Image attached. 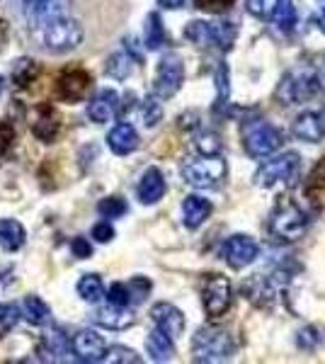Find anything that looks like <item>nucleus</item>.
Instances as JSON below:
<instances>
[{"instance_id":"f257e3e1","label":"nucleus","mask_w":325,"mask_h":364,"mask_svg":"<svg viewBox=\"0 0 325 364\" xmlns=\"http://www.w3.org/2000/svg\"><path fill=\"white\" fill-rule=\"evenodd\" d=\"M29 10H32V27H39L37 37L41 39L46 51H51V54H68L75 46H80L82 27L73 17L58 13L56 8H51V3H44L39 8Z\"/></svg>"},{"instance_id":"f03ea898","label":"nucleus","mask_w":325,"mask_h":364,"mask_svg":"<svg viewBox=\"0 0 325 364\" xmlns=\"http://www.w3.org/2000/svg\"><path fill=\"white\" fill-rule=\"evenodd\" d=\"M180 170L187 185L206 190V187H216L226 178V161L221 158V154H199L194 158H187Z\"/></svg>"},{"instance_id":"7ed1b4c3","label":"nucleus","mask_w":325,"mask_h":364,"mask_svg":"<svg viewBox=\"0 0 325 364\" xmlns=\"http://www.w3.org/2000/svg\"><path fill=\"white\" fill-rule=\"evenodd\" d=\"M243 134V146L245 154L250 158H265L270 154H275L282 146V132L277 127H272L265 119H247L240 127Z\"/></svg>"},{"instance_id":"20e7f679","label":"nucleus","mask_w":325,"mask_h":364,"mask_svg":"<svg viewBox=\"0 0 325 364\" xmlns=\"http://www.w3.org/2000/svg\"><path fill=\"white\" fill-rule=\"evenodd\" d=\"M306 228H309V216L304 214V209L289 197L282 199L270 219L272 236L282 240H299L306 233Z\"/></svg>"},{"instance_id":"39448f33","label":"nucleus","mask_w":325,"mask_h":364,"mask_svg":"<svg viewBox=\"0 0 325 364\" xmlns=\"http://www.w3.org/2000/svg\"><path fill=\"white\" fill-rule=\"evenodd\" d=\"M192 355L197 362H223L233 355V340L221 328H199L192 338Z\"/></svg>"},{"instance_id":"423d86ee","label":"nucleus","mask_w":325,"mask_h":364,"mask_svg":"<svg viewBox=\"0 0 325 364\" xmlns=\"http://www.w3.org/2000/svg\"><path fill=\"white\" fill-rule=\"evenodd\" d=\"M301 170V158L297 154H284L279 158L262 163L255 173V185L275 187V185H292Z\"/></svg>"},{"instance_id":"0eeeda50","label":"nucleus","mask_w":325,"mask_h":364,"mask_svg":"<svg viewBox=\"0 0 325 364\" xmlns=\"http://www.w3.org/2000/svg\"><path fill=\"white\" fill-rule=\"evenodd\" d=\"M182 80H185L182 58L177 54H168L158 63V73H156V80H153V92H156L158 100H170L182 87Z\"/></svg>"},{"instance_id":"6e6552de","label":"nucleus","mask_w":325,"mask_h":364,"mask_svg":"<svg viewBox=\"0 0 325 364\" xmlns=\"http://www.w3.org/2000/svg\"><path fill=\"white\" fill-rule=\"evenodd\" d=\"M321 90L318 85V73H309V70H294L277 87V97L284 105H294L299 100H306Z\"/></svg>"},{"instance_id":"1a4fd4ad","label":"nucleus","mask_w":325,"mask_h":364,"mask_svg":"<svg viewBox=\"0 0 325 364\" xmlns=\"http://www.w3.org/2000/svg\"><path fill=\"white\" fill-rule=\"evenodd\" d=\"M230 306V282L223 274H211L204 282V311L211 321L221 318Z\"/></svg>"},{"instance_id":"9d476101","label":"nucleus","mask_w":325,"mask_h":364,"mask_svg":"<svg viewBox=\"0 0 325 364\" xmlns=\"http://www.w3.org/2000/svg\"><path fill=\"white\" fill-rule=\"evenodd\" d=\"M105 352H107V343L102 336H97L95 331H78L70 340V355L73 360L92 364V362H102Z\"/></svg>"},{"instance_id":"9b49d317","label":"nucleus","mask_w":325,"mask_h":364,"mask_svg":"<svg viewBox=\"0 0 325 364\" xmlns=\"http://www.w3.org/2000/svg\"><path fill=\"white\" fill-rule=\"evenodd\" d=\"M90 73L82 68H68L63 70L56 78V95L63 100V102L73 105L78 100L85 97V92L90 90Z\"/></svg>"},{"instance_id":"f8f14e48","label":"nucleus","mask_w":325,"mask_h":364,"mask_svg":"<svg viewBox=\"0 0 325 364\" xmlns=\"http://www.w3.org/2000/svg\"><path fill=\"white\" fill-rule=\"evenodd\" d=\"M221 250H223V257H226V262L230 267L243 269L250 265V262H255L260 245L247 236H230L226 243H223Z\"/></svg>"},{"instance_id":"ddd939ff","label":"nucleus","mask_w":325,"mask_h":364,"mask_svg":"<svg viewBox=\"0 0 325 364\" xmlns=\"http://www.w3.org/2000/svg\"><path fill=\"white\" fill-rule=\"evenodd\" d=\"M151 318L156 323L158 331H163L168 338L177 340L182 336V331H185V316H182L180 309H175L173 304H156V306L151 309Z\"/></svg>"},{"instance_id":"4468645a","label":"nucleus","mask_w":325,"mask_h":364,"mask_svg":"<svg viewBox=\"0 0 325 364\" xmlns=\"http://www.w3.org/2000/svg\"><path fill=\"white\" fill-rule=\"evenodd\" d=\"M117 109H119V95L114 90H100L87 105V117L95 124H107V122L114 119Z\"/></svg>"},{"instance_id":"2eb2a0df","label":"nucleus","mask_w":325,"mask_h":364,"mask_svg":"<svg viewBox=\"0 0 325 364\" xmlns=\"http://www.w3.org/2000/svg\"><path fill=\"white\" fill-rule=\"evenodd\" d=\"M92 321L97 323L100 328H107V331H127V328L134 326L136 316L129 311V306H102L92 314Z\"/></svg>"},{"instance_id":"dca6fc26","label":"nucleus","mask_w":325,"mask_h":364,"mask_svg":"<svg viewBox=\"0 0 325 364\" xmlns=\"http://www.w3.org/2000/svg\"><path fill=\"white\" fill-rule=\"evenodd\" d=\"M58 129H61V117L54 109V105H41L39 112H37V119H34L32 124V132L34 136L39 141H44V144H51L56 136H58Z\"/></svg>"},{"instance_id":"f3484780","label":"nucleus","mask_w":325,"mask_h":364,"mask_svg":"<svg viewBox=\"0 0 325 364\" xmlns=\"http://www.w3.org/2000/svg\"><path fill=\"white\" fill-rule=\"evenodd\" d=\"M294 134L306 144H318L325 136V117L316 112H304L294 119Z\"/></svg>"},{"instance_id":"a211bd4d","label":"nucleus","mask_w":325,"mask_h":364,"mask_svg":"<svg viewBox=\"0 0 325 364\" xmlns=\"http://www.w3.org/2000/svg\"><path fill=\"white\" fill-rule=\"evenodd\" d=\"M107 146H110L112 154H117V156H129L132 151L139 149V134H136V129H134L132 124L122 122V124H117V127L110 132Z\"/></svg>"},{"instance_id":"6ab92c4d","label":"nucleus","mask_w":325,"mask_h":364,"mask_svg":"<svg viewBox=\"0 0 325 364\" xmlns=\"http://www.w3.org/2000/svg\"><path fill=\"white\" fill-rule=\"evenodd\" d=\"M136 192H139L141 204H156L158 199L165 195V178H163L161 170L158 168L146 170L144 178L139 182V187H136Z\"/></svg>"},{"instance_id":"aec40b11","label":"nucleus","mask_w":325,"mask_h":364,"mask_svg":"<svg viewBox=\"0 0 325 364\" xmlns=\"http://www.w3.org/2000/svg\"><path fill=\"white\" fill-rule=\"evenodd\" d=\"M211 214V202L199 195H190L185 197V202H182V221H185L187 228H199L204 224L206 219H209Z\"/></svg>"},{"instance_id":"412c9836","label":"nucleus","mask_w":325,"mask_h":364,"mask_svg":"<svg viewBox=\"0 0 325 364\" xmlns=\"http://www.w3.org/2000/svg\"><path fill=\"white\" fill-rule=\"evenodd\" d=\"M25 238H27V231L20 221L0 219V248L8 250V252H15L25 245Z\"/></svg>"},{"instance_id":"4be33fe9","label":"nucleus","mask_w":325,"mask_h":364,"mask_svg":"<svg viewBox=\"0 0 325 364\" xmlns=\"http://www.w3.org/2000/svg\"><path fill=\"white\" fill-rule=\"evenodd\" d=\"M146 350H149L151 360L153 362H168L173 360L175 355V345H173V338H168L163 331H153L149 340H146Z\"/></svg>"},{"instance_id":"5701e85b","label":"nucleus","mask_w":325,"mask_h":364,"mask_svg":"<svg viewBox=\"0 0 325 364\" xmlns=\"http://www.w3.org/2000/svg\"><path fill=\"white\" fill-rule=\"evenodd\" d=\"M22 316H25V321L32 323V326H46V323L51 321L49 306H46L39 296H25V301H22Z\"/></svg>"},{"instance_id":"b1692460","label":"nucleus","mask_w":325,"mask_h":364,"mask_svg":"<svg viewBox=\"0 0 325 364\" xmlns=\"http://www.w3.org/2000/svg\"><path fill=\"white\" fill-rule=\"evenodd\" d=\"M44 348L49 355H54L51 360H66V355H70V340L63 336L61 328H51L44 336Z\"/></svg>"},{"instance_id":"393cba45","label":"nucleus","mask_w":325,"mask_h":364,"mask_svg":"<svg viewBox=\"0 0 325 364\" xmlns=\"http://www.w3.org/2000/svg\"><path fill=\"white\" fill-rule=\"evenodd\" d=\"M78 296L87 304H95L105 296V284L100 274H82L78 282Z\"/></svg>"},{"instance_id":"a878e982","label":"nucleus","mask_w":325,"mask_h":364,"mask_svg":"<svg viewBox=\"0 0 325 364\" xmlns=\"http://www.w3.org/2000/svg\"><path fill=\"white\" fill-rule=\"evenodd\" d=\"M39 75V63L32 61V58H17L13 66V83L17 87H27L37 80Z\"/></svg>"},{"instance_id":"bb28decb","label":"nucleus","mask_w":325,"mask_h":364,"mask_svg":"<svg viewBox=\"0 0 325 364\" xmlns=\"http://www.w3.org/2000/svg\"><path fill=\"white\" fill-rule=\"evenodd\" d=\"M272 22H275L279 29H284V32H289V29H294V25L299 22V15H297V8H294L292 0H279L277 3V8L272 10Z\"/></svg>"},{"instance_id":"cd10ccee","label":"nucleus","mask_w":325,"mask_h":364,"mask_svg":"<svg viewBox=\"0 0 325 364\" xmlns=\"http://www.w3.org/2000/svg\"><path fill=\"white\" fill-rule=\"evenodd\" d=\"M185 37L190 39L192 44H197V46H211V44H214V25H211V22L194 20V22L187 25Z\"/></svg>"},{"instance_id":"c85d7f7f","label":"nucleus","mask_w":325,"mask_h":364,"mask_svg":"<svg viewBox=\"0 0 325 364\" xmlns=\"http://www.w3.org/2000/svg\"><path fill=\"white\" fill-rule=\"evenodd\" d=\"M132 68H134V56L129 51H117V54H112L107 58V73L117 80L129 78Z\"/></svg>"},{"instance_id":"c756f323","label":"nucleus","mask_w":325,"mask_h":364,"mask_svg":"<svg viewBox=\"0 0 325 364\" xmlns=\"http://www.w3.org/2000/svg\"><path fill=\"white\" fill-rule=\"evenodd\" d=\"M165 44V29H163V22L161 17L156 13L149 15V25H146V46L149 49H161Z\"/></svg>"},{"instance_id":"7c9ffc66","label":"nucleus","mask_w":325,"mask_h":364,"mask_svg":"<svg viewBox=\"0 0 325 364\" xmlns=\"http://www.w3.org/2000/svg\"><path fill=\"white\" fill-rule=\"evenodd\" d=\"M306 192H309V197L313 199V202H318V199H325V158H323V161H318V166L313 168Z\"/></svg>"},{"instance_id":"2f4dec72","label":"nucleus","mask_w":325,"mask_h":364,"mask_svg":"<svg viewBox=\"0 0 325 364\" xmlns=\"http://www.w3.org/2000/svg\"><path fill=\"white\" fill-rule=\"evenodd\" d=\"M127 202L122 197H105L102 202L97 204V211L105 216V219H119V216L127 214Z\"/></svg>"},{"instance_id":"473e14b6","label":"nucleus","mask_w":325,"mask_h":364,"mask_svg":"<svg viewBox=\"0 0 325 364\" xmlns=\"http://www.w3.org/2000/svg\"><path fill=\"white\" fill-rule=\"evenodd\" d=\"M141 117H144L146 127H156L158 122L163 119V105L158 102V97H146L144 102H141Z\"/></svg>"},{"instance_id":"72a5a7b5","label":"nucleus","mask_w":325,"mask_h":364,"mask_svg":"<svg viewBox=\"0 0 325 364\" xmlns=\"http://www.w3.org/2000/svg\"><path fill=\"white\" fill-rule=\"evenodd\" d=\"M102 362H110V364H124V362H127V364H136V362H141V357L136 355L134 350L117 345V348H110L107 352H105Z\"/></svg>"},{"instance_id":"f704fd0d","label":"nucleus","mask_w":325,"mask_h":364,"mask_svg":"<svg viewBox=\"0 0 325 364\" xmlns=\"http://www.w3.org/2000/svg\"><path fill=\"white\" fill-rule=\"evenodd\" d=\"M107 301L112 306H129L132 304V291H129V284H122V282H114L107 291Z\"/></svg>"},{"instance_id":"c9c22d12","label":"nucleus","mask_w":325,"mask_h":364,"mask_svg":"<svg viewBox=\"0 0 325 364\" xmlns=\"http://www.w3.org/2000/svg\"><path fill=\"white\" fill-rule=\"evenodd\" d=\"M233 39H235L233 22H218V25H214V44L216 46H223V49H228V46L233 44Z\"/></svg>"},{"instance_id":"e433bc0d","label":"nucleus","mask_w":325,"mask_h":364,"mask_svg":"<svg viewBox=\"0 0 325 364\" xmlns=\"http://www.w3.org/2000/svg\"><path fill=\"white\" fill-rule=\"evenodd\" d=\"M15 144V124L13 122H0V158L10 154Z\"/></svg>"},{"instance_id":"4c0bfd02","label":"nucleus","mask_w":325,"mask_h":364,"mask_svg":"<svg viewBox=\"0 0 325 364\" xmlns=\"http://www.w3.org/2000/svg\"><path fill=\"white\" fill-rule=\"evenodd\" d=\"M20 321V306H15V304H5V306H0V331H10V328H15V323Z\"/></svg>"},{"instance_id":"58836bf2","label":"nucleus","mask_w":325,"mask_h":364,"mask_svg":"<svg viewBox=\"0 0 325 364\" xmlns=\"http://www.w3.org/2000/svg\"><path fill=\"white\" fill-rule=\"evenodd\" d=\"M197 151L199 154H221V141H218L216 134H202L197 139Z\"/></svg>"},{"instance_id":"ea45409f","label":"nucleus","mask_w":325,"mask_h":364,"mask_svg":"<svg viewBox=\"0 0 325 364\" xmlns=\"http://www.w3.org/2000/svg\"><path fill=\"white\" fill-rule=\"evenodd\" d=\"M279 0H247V10L255 17H270Z\"/></svg>"},{"instance_id":"a19ab883","label":"nucleus","mask_w":325,"mask_h":364,"mask_svg":"<svg viewBox=\"0 0 325 364\" xmlns=\"http://www.w3.org/2000/svg\"><path fill=\"white\" fill-rule=\"evenodd\" d=\"M216 85H218V100H216V109L223 107L228 100V68L221 66L216 73Z\"/></svg>"},{"instance_id":"79ce46f5","label":"nucleus","mask_w":325,"mask_h":364,"mask_svg":"<svg viewBox=\"0 0 325 364\" xmlns=\"http://www.w3.org/2000/svg\"><path fill=\"white\" fill-rule=\"evenodd\" d=\"M129 291H132V301H144L146 294L151 291V282L144 277H136L129 282Z\"/></svg>"},{"instance_id":"37998d69","label":"nucleus","mask_w":325,"mask_h":364,"mask_svg":"<svg viewBox=\"0 0 325 364\" xmlns=\"http://www.w3.org/2000/svg\"><path fill=\"white\" fill-rule=\"evenodd\" d=\"M297 343H299V348H304V350H313L318 343H321V336H318V331H313V328H304V331L299 333Z\"/></svg>"},{"instance_id":"c03bdc74","label":"nucleus","mask_w":325,"mask_h":364,"mask_svg":"<svg viewBox=\"0 0 325 364\" xmlns=\"http://www.w3.org/2000/svg\"><path fill=\"white\" fill-rule=\"evenodd\" d=\"M92 238H95L97 243H110V240L114 238V228H112L110 221H100V224L92 226Z\"/></svg>"},{"instance_id":"a18cd8bd","label":"nucleus","mask_w":325,"mask_h":364,"mask_svg":"<svg viewBox=\"0 0 325 364\" xmlns=\"http://www.w3.org/2000/svg\"><path fill=\"white\" fill-rule=\"evenodd\" d=\"M235 0H197V8L206 10V13H221V10H228Z\"/></svg>"},{"instance_id":"49530a36","label":"nucleus","mask_w":325,"mask_h":364,"mask_svg":"<svg viewBox=\"0 0 325 364\" xmlns=\"http://www.w3.org/2000/svg\"><path fill=\"white\" fill-rule=\"evenodd\" d=\"M70 250H73V255L80 257V260H85V257L92 255V245L87 243L85 238H75L73 243H70Z\"/></svg>"},{"instance_id":"de8ad7c7","label":"nucleus","mask_w":325,"mask_h":364,"mask_svg":"<svg viewBox=\"0 0 325 364\" xmlns=\"http://www.w3.org/2000/svg\"><path fill=\"white\" fill-rule=\"evenodd\" d=\"M158 3H161V8H165V10H177L185 5V0H158Z\"/></svg>"},{"instance_id":"09e8293b","label":"nucleus","mask_w":325,"mask_h":364,"mask_svg":"<svg viewBox=\"0 0 325 364\" xmlns=\"http://www.w3.org/2000/svg\"><path fill=\"white\" fill-rule=\"evenodd\" d=\"M3 90H5V80H3V75H0V95H3Z\"/></svg>"}]
</instances>
